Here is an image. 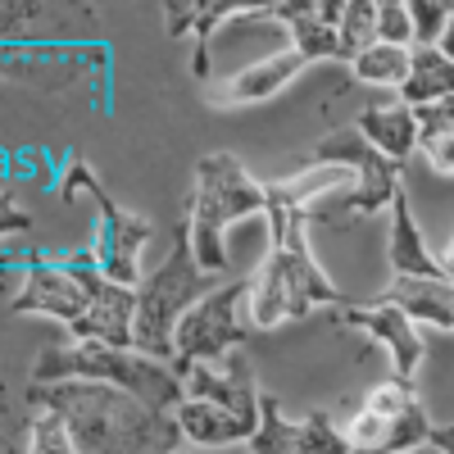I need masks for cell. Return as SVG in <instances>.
Here are the masks:
<instances>
[{"instance_id":"obj_1","label":"cell","mask_w":454,"mask_h":454,"mask_svg":"<svg viewBox=\"0 0 454 454\" xmlns=\"http://www.w3.org/2000/svg\"><path fill=\"white\" fill-rule=\"evenodd\" d=\"M350 173L323 168V173H300L286 182H269V254L250 278V323L254 327H282L295 318H309L318 305H350L327 269L314 259L305 223L318 209V196L340 186Z\"/></svg>"},{"instance_id":"obj_2","label":"cell","mask_w":454,"mask_h":454,"mask_svg":"<svg viewBox=\"0 0 454 454\" xmlns=\"http://www.w3.org/2000/svg\"><path fill=\"white\" fill-rule=\"evenodd\" d=\"M27 404L64 419L78 454H173L182 427L168 409H155L105 382H27Z\"/></svg>"},{"instance_id":"obj_3","label":"cell","mask_w":454,"mask_h":454,"mask_svg":"<svg viewBox=\"0 0 454 454\" xmlns=\"http://www.w3.org/2000/svg\"><path fill=\"white\" fill-rule=\"evenodd\" d=\"M269 214V182H259L237 155H205L196 164V186L186 200V227H192V250L200 259L205 273L227 269V227H237L246 218Z\"/></svg>"},{"instance_id":"obj_4","label":"cell","mask_w":454,"mask_h":454,"mask_svg":"<svg viewBox=\"0 0 454 454\" xmlns=\"http://www.w3.org/2000/svg\"><path fill=\"white\" fill-rule=\"evenodd\" d=\"M32 382H105L119 387L155 409H177L182 404V377L173 364L150 359L141 350H119L100 346V340H73V346H46L32 364Z\"/></svg>"},{"instance_id":"obj_5","label":"cell","mask_w":454,"mask_h":454,"mask_svg":"<svg viewBox=\"0 0 454 454\" xmlns=\"http://www.w3.org/2000/svg\"><path fill=\"white\" fill-rule=\"evenodd\" d=\"M209 278H214V273L200 269V259H196V250H192V227H186V218H182L168 259L137 286V350H141V355L164 359V364L173 359L177 323L214 291Z\"/></svg>"},{"instance_id":"obj_6","label":"cell","mask_w":454,"mask_h":454,"mask_svg":"<svg viewBox=\"0 0 454 454\" xmlns=\"http://www.w3.org/2000/svg\"><path fill=\"white\" fill-rule=\"evenodd\" d=\"M105 273L91 259V250H73V254H36L27 263V273L19 282V291L10 295V314H46L55 323H64L68 332L78 327L91 309V300L100 291Z\"/></svg>"},{"instance_id":"obj_7","label":"cell","mask_w":454,"mask_h":454,"mask_svg":"<svg viewBox=\"0 0 454 454\" xmlns=\"http://www.w3.org/2000/svg\"><path fill=\"white\" fill-rule=\"evenodd\" d=\"M78 196H91L96 205V246H91V259L100 263V273L109 282H123V286H141V250L150 241V218L145 214H132L114 200L105 186L96 182V173L87 164H73L68 182H64V200H78Z\"/></svg>"},{"instance_id":"obj_8","label":"cell","mask_w":454,"mask_h":454,"mask_svg":"<svg viewBox=\"0 0 454 454\" xmlns=\"http://www.w3.org/2000/svg\"><path fill=\"white\" fill-rule=\"evenodd\" d=\"M305 164H318V168H350L355 177V192L350 200L340 205L350 218H368L382 205H391L404 186V168L395 160H387L359 128H336L327 137H318V145L305 150Z\"/></svg>"},{"instance_id":"obj_9","label":"cell","mask_w":454,"mask_h":454,"mask_svg":"<svg viewBox=\"0 0 454 454\" xmlns=\"http://www.w3.org/2000/svg\"><path fill=\"white\" fill-rule=\"evenodd\" d=\"M241 300H250V278H237L227 286H214L200 305L177 323L173 336V368L186 364H218L237 346L250 340V323L241 318Z\"/></svg>"},{"instance_id":"obj_10","label":"cell","mask_w":454,"mask_h":454,"mask_svg":"<svg viewBox=\"0 0 454 454\" xmlns=\"http://www.w3.org/2000/svg\"><path fill=\"white\" fill-rule=\"evenodd\" d=\"M250 454H355L346 432L332 423L327 409H314L309 419H286L282 404L263 391L259 400V432L250 436Z\"/></svg>"},{"instance_id":"obj_11","label":"cell","mask_w":454,"mask_h":454,"mask_svg":"<svg viewBox=\"0 0 454 454\" xmlns=\"http://www.w3.org/2000/svg\"><path fill=\"white\" fill-rule=\"evenodd\" d=\"M336 323L368 332L377 346L391 355V377L413 382V372H419V364H423V336H419V323H413L404 309L387 305V300H368V305H355L350 300V305L336 309Z\"/></svg>"},{"instance_id":"obj_12","label":"cell","mask_w":454,"mask_h":454,"mask_svg":"<svg viewBox=\"0 0 454 454\" xmlns=\"http://www.w3.org/2000/svg\"><path fill=\"white\" fill-rule=\"evenodd\" d=\"M177 377H182L186 400H209V404H223V409L241 413V419L259 423L263 391L254 387V368L241 355H227L218 364H186L177 368Z\"/></svg>"},{"instance_id":"obj_13","label":"cell","mask_w":454,"mask_h":454,"mask_svg":"<svg viewBox=\"0 0 454 454\" xmlns=\"http://www.w3.org/2000/svg\"><path fill=\"white\" fill-rule=\"evenodd\" d=\"M340 10L346 0H273V23H282L291 32V46L314 59H346V46H340Z\"/></svg>"},{"instance_id":"obj_14","label":"cell","mask_w":454,"mask_h":454,"mask_svg":"<svg viewBox=\"0 0 454 454\" xmlns=\"http://www.w3.org/2000/svg\"><path fill=\"white\" fill-rule=\"evenodd\" d=\"M305 68H309V59L300 55L295 46H286V51H278V55H263V59L237 68L232 78H223V82L214 87V105H223V109L263 105V100H273L282 87H291Z\"/></svg>"},{"instance_id":"obj_15","label":"cell","mask_w":454,"mask_h":454,"mask_svg":"<svg viewBox=\"0 0 454 454\" xmlns=\"http://www.w3.org/2000/svg\"><path fill=\"white\" fill-rule=\"evenodd\" d=\"M340 432H346L355 454H409L432 441V419L423 404H413L404 419H377V413L359 409Z\"/></svg>"},{"instance_id":"obj_16","label":"cell","mask_w":454,"mask_h":454,"mask_svg":"<svg viewBox=\"0 0 454 454\" xmlns=\"http://www.w3.org/2000/svg\"><path fill=\"white\" fill-rule=\"evenodd\" d=\"M73 340H100V346L137 350V286L105 278L87 318L73 327Z\"/></svg>"},{"instance_id":"obj_17","label":"cell","mask_w":454,"mask_h":454,"mask_svg":"<svg viewBox=\"0 0 454 454\" xmlns=\"http://www.w3.org/2000/svg\"><path fill=\"white\" fill-rule=\"evenodd\" d=\"M387 263L391 278H445L441 254L427 246L419 218H413L409 192L400 186V196L391 200V246H387Z\"/></svg>"},{"instance_id":"obj_18","label":"cell","mask_w":454,"mask_h":454,"mask_svg":"<svg viewBox=\"0 0 454 454\" xmlns=\"http://www.w3.org/2000/svg\"><path fill=\"white\" fill-rule=\"evenodd\" d=\"M355 128L382 150L387 160H395L400 168H404V160L419 150V141H423V128H419V109L413 105H404L400 96L395 100H377V105H368V109H359V119H355Z\"/></svg>"},{"instance_id":"obj_19","label":"cell","mask_w":454,"mask_h":454,"mask_svg":"<svg viewBox=\"0 0 454 454\" xmlns=\"http://www.w3.org/2000/svg\"><path fill=\"white\" fill-rule=\"evenodd\" d=\"M173 419H177L186 441L209 445V450H218V445H250V436L259 432V423L241 419V413L223 409V404H209V400H186V395L173 409Z\"/></svg>"},{"instance_id":"obj_20","label":"cell","mask_w":454,"mask_h":454,"mask_svg":"<svg viewBox=\"0 0 454 454\" xmlns=\"http://www.w3.org/2000/svg\"><path fill=\"white\" fill-rule=\"evenodd\" d=\"M382 300L404 309L413 323L454 332V282L450 278H395Z\"/></svg>"},{"instance_id":"obj_21","label":"cell","mask_w":454,"mask_h":454,"mask_svg":"<svg viewBox=\"0 0 454 454\" xmlns=\"http://www.w3.org/2000/svg\"><path fill=\"white\" fill-rule=\"evenodd\" d=\"M454 96V59L441 46H413V68L409 82L400 87V100L413 109H427Z\"/></svg>"},{"instance_id":"obj_22","label":"cell","mask_w":454,"mask_h":454,"mask_svg":"<svg viewBox=\"0 0 454 454\" xmlns=\"http://www.w3.org/2000/svg\"><path fill=\"white\" fill-rule=\"evenodd\" d=\"M409 68H413V51L387 46V42H377L372 51H364L350 64V73H355L359 82H368V87H395V91L409 82Z\"/></svg>"},{"instance_id":"obj_23","label":"cell","mask_w":454,"mask_h":454,"mask_svg":"<svg viewBox=\"0 0 454 454\" xmlns=\"http://www.w3.org/2000/svg\"><path fill=\"white\" fill-rule=\"evenodd\" d=\"M340 46H346V64H355L364 51L377 46V0H346V10H340Z\"/></svg>"},{"instance_id":"obj_24","label":"cell","mask_w":454,"mask_h":454,"mask_svg":"<svg viewBox=\"0 0 454 454\" xmlns=\"http://www.w3.org/2000/svg\"><path fill=\"white\" fill-rule=\"evenodd\" d=\"M27 454H78V445H73V436H68L59 413H51V409L32 413V423H27Z\"/></svg>"},{"instance_id":"obj_25","label":"cell","mask_w":454,"mask_h":454,"mask_svg":"<svg viewBox=\"0 0 454 454\" xmlns=\"http://www.w3.org/2000/svg\"><path fill=\"white\" fill-rule=\"evenodd\" d=\"M409 14H413V46H441L454 19V0H409Z\"/></svg>"},{"instance_id":"obj_26","label":"cell","mask_w":454,"mask_h":454,"mask_svg":"<svg viewBox=\"0 0 454 454\" xmlns=\"http://www.w3.org/2000/svg\"><path fill=\"white\" fill-rule=\"evenodd\" d=\"M413 404H419L413 387H409V382H400V377H391V382H377V387L364 395V404H359V409L377 413V419H404V413H409Z\"/></svg>"},{"instance_id":"obj_27","label":"cell","mask_w":454,"mask_h":454,"mask_svg":"<svg viewBox=\"0 0 454 454\" xmlns=\"http://www.w3.org/2000/svg\"><path fill=\"white\" fill-rule=\"evenodd\" d=\"M377 42L413 51V14H409V0H377Z\"/></svg>"},{"instance_id":"obj_28","label":"cell","mask_w":454,"mask_h":454,"mask_svg":"<svg viewBox=\"0 0 454 454\" xmlns=\"http://www.w3.org/2000/svg\"><path fill=\"white\" fill-rule=\"evenodd\" d=\"M419 150H423V160L436 168V173H445V177H454V132H436V137H423L419 141Z\"/></svg>"},{"instance_id":"obj_29","label":"cell","mask_w":454,"mask_h":454,"mask_svg":"<svg viewBox=\"0 0 454 454\" xmlns=\"http://www.w3.org/2000/svg\"><path fill=\"white\" fill-rule=\"evenodd\" d=\"M164 19H168V36H186L200 19V0H173V5H164Z\"/></svg>"},{"instance_id":"obj_30","label":"cell","mask_w":454,"mask_h":454,"mask_svg":"<svg viewBox=\"0 0 454 454\" xmlns=\"http://www.w3.org/2000/svg\"><path fill=\"white\" fill-rule=\"evenodd\" d=\"M419 128H423V137L454 132V96H450V100H441V105H427V109H419Z\"/></svg>"},{"instance_id":"obj_31","label":"cell","mask_w":454,"mask_h":454,"mask_svg":"<svg viewBox=\"0 0 454 454\" xmlns=\"http://www.w3.org/2000/svg\"><path fill=\"white\" fill-rule=\"evenodd\" d=\"M427 445H436L441 454H454V427H432V441Z\"/></svg>"},{"instance_id":"obj_32","label":"cell","mask_w":454,"mask_h":454,"mask_svg":"<svg viewBox=\"0 0 454 454\" xmlns=\"http://www.w3.org/2000/svg\"><path fill=\"white\" fill-rule=\"evenodd\" d=\"M14 227H32V218H23V214H19V205H14V200H5V232H14Z\"/></svg>"},{"instance_id":"obj_33","label":"cell","mask_w":454,"mask_h":454,"mask_svg":"<svg viewBox=\"0 0 454 454\" xmlns=\"http://www.w3.org/2000/svg\"><path fill=\"white\" fill-rule=\"evenodd\" d=\"M441 269H445V278L454 282V237H450V246L441 250Z\"/></svg>"},{"instance_id":"obj_34","label":"cell","mask_w":454,"mask_h":454,"mask_svg":"<svg viewBox=\"0 0 454 454\" xmlns=\"http://www.w3.org/2000/svg\"><path fill=\"white\" fill-rule=\"evenodd\" d=\"M441 51L454 59V19H450V27H445V36H441Z\"/></svg>"},{"instance_id":"obj_35","label":"cell","mask_w":454,"mask_h":454,"mask_svg":"<svg viewBox=\"0 0 454 454\" xmlns=\"http://www.w3.org/2000/svg\"><path fill=\"white\" fill-rule=\"evenodd\" d=\"M409 454H441L436 445H423V450H409Z\"/></svg>"},{"instance_id":"obj_36","label":"cell","mask_w":454,"mask_h":454,"mask_svg":"<svg viewBox=\"0 0 454 454\" xmlns=\"http://www.w3.org/2000/svg\"><path fill=\"white\" fill-rule=\"evenodd\" d=\"M173 454H186V450H173Z\"/></svg>"}]
</instances>
